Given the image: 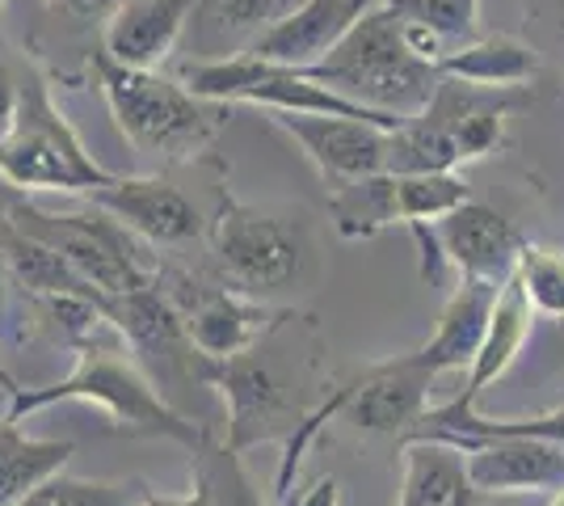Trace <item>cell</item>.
Masks as SVG:
<instances>
[{
    "label": "cell",
    "instance_id": "1",
    "mask_svg": "<svg viewBox=\"0 0 564 506\" xmlns=\"http://www.w3.org/2000/svg\"><path fill=\"white\" fill-rule=\"evenodd\" d=\"M89 68L97 76V89L106 97L118 136L140 157H152L165 169L198 165L228 122V106L194 97L165 68L156 73L122 68L101 47L89 51Z\"/></svg>",
    "mask_w": 564,
    "mask_h": 506
},
{
    "label": "cell",
    "instance_id": "2",
    "mask_svg": "<svg viewBox=\"0 0 564 506\" xmlns=\"http://www.w3.org/2000/svg\"><path fill=\"white\" fill-rule=\"evenodd\" d=\"M207 245L215 279L258 304L307 288L316 274V241L300 207H253L224 191L215 198Z\"/></svg>",
    "mask_w": 564,
    "mask_h": 506
},
{
    "label": "cell",
    "instance_id": "3",
    "mask_svg": "<svg viewBox=\"0 0 564 506\" xmlns=\"http://www.w3.org/2000/svg\"><path fill=\"white\" fill-rule=\"evenodd\" d=\"M122 351H80L76 367L55 385L25 388L9 397V422H22L30 413L64 406V401H80L101 410L118 431L127 434H156V439H173L186 452H198L203 443H212L215 434L203 422H189L186 413L173 410L165 392H156V385L143 376L135 363L118 359Z\"/></svg>",
    "mask_w": 564,
    "mask_h": 506
},
{
    "label": "cell",
    "instance_id": "4",
    "mask_svg": "<svg viewBox=\"0 0 564 506\" xmlns=\"http://www.w3.org/2000/svg\"><path fill=\"white\" fill-rule=\"evenodd\" d=\"M531 106L527 89H480L443 76L417 119L388 140V173H455L506 144V119Z\"/></svg>",
    "mask_w": 564,
    "mask_h": 506
},
{
    "label": "cell",
    "instance_id": "5",
    "mask_svg": "<svg viewBox=\"0 0 564 506\" xmlns=\"http://www.w3.org/2000/svg\"><path fill=\"white\" fill-rule=\"evenodd\" d=\"M304 73L321 85H329L333 94L350 97L358 106L400 122L417 119L443 80L434 64H425L404 47L400 18L388 9V0H379L376 9L341 39V47Z\"/></svg>",
    "mask_w": 564,
    "mask_h": 506
},
{
    "label": "cell",
    "instance_id": "6",
    "mask_svg": "<svg viewBox=\"0 0 564 506\" xmlns=\"http://www.w3.org/2000/svg\"><path fill=\"white\" fill-rule=\"evenodd\" d=\"M0 177L13 191H64V194H94L115 173L97 165L85 152L76 127L51 97V73L25 55L22 68V101L13 131L0 140Z\"/></svg>",
    "mask_w": 564,
    "mask_h": 506
},
{
    "label": "cell",
    "instance_id": "7",
    "mask_svg": "<svg viewBox=\"0 0 564 506\" xmlns=\"http://www.w3.org/2000/svg\"><path fill=\"white\" fill-rule=\"evenodd\" d=\"M4 224H13L18 233L47 245L51 254H59L106 300L156 283L161 258H152L148 245L135 241L118 219H110L97 207L94 212H47V207L30 203L25 194H18L4 212Z\"/></svg>",
    "mask_w": 564,
    "mask_h": 506
},
{
    "label": "cell",
    "instance_id": "8",
    "mask_svg": "<svg viewBox=\"0 0 564 506\" xmlns=\"http://www.w3.org/2000/svg\"><path fill=\"white\" fill-rule=\"evenodd\" d=\"M274 330L261 337L253 351L232 355L224 363L207 359V367H203V385L219 388L224 401H228V434H224V443L240 456L249 448H258V443H274V439L286 443L307 422V413L325 401V397L304 392V385L291 376V367L279 359Z\"/></svg>",
    "mask_w": 564,
    "mask_h": 506
},
{
    "label": "cell",
    "instance_id": "9",
    "mask_svg": "<svg viewBox=\"0 0 564 506\" xmlns=\"http://www.w3.org/2000/svg\"><path fill=\"white\" fill-rule=\"evenodd\" d=\"M156 288L173 300V309L182 313L189 346L212 363H224L232 355L253 351L261 337L279 325L291 309H274V304H258L228 291L212 274H198L186 266L161 262L156 266Z\"/></svg>",
    "mask_w": 564,
    "mask_h": 506
},
{
    "label": "cell",
    "instance_id": "10",
    "mask_svg": "<svg viewBox=\"0 0 564 506\" xmlns=\"http://www.w3.org/2000/svg\"><path fill=\"white\" fill-rule=\"evenodd\" d=\"M97 212L118 219L135 241L148 249H189V245L207 241L212 216L198 207V198L186 194L169 173H143L127 177L115 173L106 186L85 194Z\"/></svg>",
    "mask_w": 564,
    "mask_h": 506
},
{
    "label": "cell",
    "instance_id": "11",
    "mask_svg": "<svg viewBox=\"0 0 564 506\" xmlns=\"http://www.w3.org/2000/svg\"><path fill=\"white\" fill-rule=\"evenodd\" d=\"M270 122L286 140L300 144V152L316 165L321 182L329 191H341L350 182L388 173V140H392V131H383L376 122L329 119V115H282V110H270Z\"/></svg>",
    "mask_w": 564,
    "mask_h": 506
},
{
    "label": "cell",
    "instance_id": "12",
    "mask_svg": "<svg viewBox=\"0 0 564 506\" xmlns=\"http://www.w3.org/2000/svg\"><path fill=\"white\" fill-rule=\"evenodd\" d=\"M106 316L115 321V330L122 334V342L131 346V355H140L156 380H198L203 385V367L207 359L189 346L186 325H182V313L173 309L165 291L143 288L131 291V295H118L106 304Z\"/></svg>",
    "mask_w": 564,
    "mask_h": 506
},
{
    "label": "cell",
    "instance_id": "13",
    "mask_svg": "<svg viewBox=\"0 0 564 506\" xmlns=\"http://www.w3.org/2000/svg\"><path fill=\"white\" fill-rule=\"evenodd\" d=\"M430 388H434V376L413 359V351L397 355V359L371 363L354 385H346L341 418L358 431L409 439L430 410Z\"/></svg>",
    "mask_w": 564,
    "mask_h": 506
},
{
    "label": "cell",
    "instance_id": "14",
    "mask_svg": "<svg viewBox=\"0 0 564 506\" xmlns=\"http://www.w3.org/2000/svg\"><path fill=\"white\" fill-rule=\"evenodd\" d=\"M468 477L480 498H518V494H556L564 489V448L527 434L480 439L468 452Z\"/></svg>",
    "mask_w": 564,
    "mask_h": 506
},
{
    "label": "cell",
    "instance_id": "15",
    "mask_svg": "<svg viewBox=\"0 0 564 506\" xmlns=\"http://www.w3.org/2000/svg\"><path fill=\"white\" fill-rule=\"evenodd\" d=\"M430 233L447 266L459 270V279H485V283H506L518 270V254L527 245L510 219L476 198L455 207L451 216L434 219Z\"/></svg>",
    "mask_w": 564,
    "mask_h": 506
},
{
    "label": "cell",
    "instance_id": "16",
    "mask_svg": "<svg viewBox=\"0 0 564 506\" xmlns=\"http://www.w3.org/2000/svg\"><path fill=\"white\" fill-rule=\"evenodd\" d=\"M198 4L203 0H122L110 13V22L101 25L97 47L122 68L156 73L182 47Z\"/></svg>",
    "mask_w": 564,
    "mask_h": 506
},
{
    "label": "cell",
    "instance_id": "17",
    "mask_svg": "<svg viewBox=\"0 0 564 506\" xmlns=\"http://www.w3.org/2000/svg\"><path fill=\"white\" fill-rule=\"evenodd\" d=\"M379 0H304L291 18L270 25L245 55L265 60V64H282V68H316L325 55L341 47V39L354 25L362 22Z\"/></svg>",
    "mask_w": 564,
    "mask_h": 506
},
{
    "label": "cell",
    "instance_id": "18",
    "mask_svg": "<svg viewBox=\"0 0 564 506\" xmlns=\"http://www.w3.org/2000/svg\"><path fill=\"white\" fill-rule=\"evenodd\" d=\"M497 291L501 283H485V279H459V288L447 295L443 316L434 325V334L425 346L413 351V359L422 363L425 372L438 380L443 372H468L485 330H489V316H494Z\"/></svg>",
    "mask_w": 564,
    "mask_h": 506
},
{
    "label": "cell",
    "instance_id": "19",
    "mask_svg": "<svg viewBox=\"0 0 564 506\" xmlns=\"http://www.w3.org/2000/svg\"><path fill=\"white\" fill-rule=\"evenodd\" d=\"M531 325H535L531 295H527V288H522V279L510 274V279L501 283V291H497L494 316H489L485 342H480V351H476V359H471V367H468L464 392H455L459 406L476 410L480 392H485L489 385H497V380L514 367V359L522 355V346H527V337H531Z\"/></svg>",
    "mask_w": 564,
    "mask_h": 506
},
{
    "label": "cell",
    "instance_id": "20",
    "mask_svg": "<svg viewBox=\"0 0 564 506\" xmlns=\"http://www.w3.org/2000/svg\"><path fill=\"white\" fill-rule=\"evenodd\" d=\"M304 0H203L189 22L194 60H228L245 55L270 25L291 18Z\"/></svg>",
    "mask_w": 564,
    "mask_h": 506
},
{
    "label": "cell",
    "instance_id": "21",
    "mask_svg": "<svg viewBox=\"0 0 564 506\" xmlns=\"http://www.w3.org/2000/svg\"><path fill=\"white\" fill-rule=\"evenodd\" d=\"M397 506H480L464 452L438 439H404Z\"/></svg>",
    "mask_w": 564,
    "mask_h": 506
},
{
    "label": "cell",
    "instance_id": "22",
    "mask_svg": "<svg viewBox=\"0 0 564 506\" xmlns=\"http://www.w3.org/2000/svg\"><path fill=\"white\" fill-rule=\"evenodd\" d=\"M543 60L535 47H527L522 39L510 34H480L464 47H455L443 60V76L455 80H468L480 89H527L535 76H540Z\"/></svg>",
    "mask_w": 564,
    "mask_h": 506
},
{
    "label": "cell",
    "instance_id": "23",
    "mask_svg": "<svg viewBox=\"0 0 564 506\" xmlns=\"http://www.w3.org/2000/svg\"><path fill=\"white\" fill-rule=\"evenodd\" d=\"M76 443L68 439H34L22 431V422L0 418V506H18L43 482L68 469Z\"/></svg>",
    "mask_w": 564,
    "mask_h": 506
},
{
    "label": "cell",
    "instance_id": "24",
    "mask_svg": "<svg viewBox=\"0 0 564 506\" xmlns=\"http://www.w3.org/2000/svg\"><path fill=\"white\" fill-rule=\"evenodd\" d=\"M329 219L337 237H346V241H367V237H379L383 228L400 224L392 173H376V177L350 182L341 191H329Z\"/></svg>",
    "mask_w": 564,
    "mask_h": 506
},
{
    "label": "cell",
    "instance_id": "25",
    "mask_svg": "<svg viewBox=\"0 0 564 506\" xmlns=\"http://www.w3.org/2000/svg\"><path fill=\"white\" fill-rule=\"evenodd\" d=\"M397 191V216L404 228L434 224L451 216L455 207L471 203V186L459 173H392Z\"/></svg>",
    "mask_w": 564,
    "mask_h": 506
},
{
    "label": "cell",
    "instance_id": "26",
    "mask_svg": "<svg viewBox=\"0 0 564 506\" xmlns=\"http://www.w3.org/2000/svg\"><path fill=\"white\" fill-rule=\"evenodd\" d=\"M189 464H194V485L207 494V506H265L253 477L240 464V452H232L224 439H212L198 452H189Z\"/></svg>",
    "mask_w": 564,
    "mask_h": 506
},
{
    "label": "cell",
    "instance_id": "27",
    "mask_svg": "<svg viewBox=\"0 0 564 506\" xmlns=\"http://www.w3.org/2000/svg\"><path fill=\"white\" fill-rule=\"evenodd\" d=\"M388 9L404 22H422L443 34L451 47L480 39V0H388Z\"/></svg>",
    "mask_w": 564,
    "mask_h": 506
},
{
    "label": "cell",
    "instance_id": "28",
    "mask_svg": "<svg viewBox=\"0 0 564 506\" xmlns=\"http://www.w3.org/2000/svg\"><path fill=\"white\" fill-rule=\"evenodd\" d=\"M140 489V482H94V477L55 473L51 482L30 489L18 506H127Z\"/></svg>",
    "mask_w": 564,
    "mask_h": 506
},
{
    "label": "cell",
    "instance_id": "29",
    "mask_svg": "<svg viewBox=\"0 0 564 506\" xmlns=\"http://www.w3.org/2000/svg\"><path fill=\"white\" fill-rule=\"evenodd\" d=\"M518 279L531 295V309L547 316H564V254L547 245H522Z\"/></svg>",
    "mask_w": 564,
    "mask_h": 506
},
{
    "label": "cell",
    "instance_id": "30",
    "mask_svg": "<svg viewBox=\"0 0 564 506\" xmlns=\"http://www.w3.org/2000/svg\"><path fill=\"white\" fill-rule=\"evenodd\" d=\"M22 68H25V55H13V51L0 43V140L13 131V119H18Z\"/></svg>",
    "mask_w": 564,
    "mask_h": 506
},
{
    "label": "cell",
    "instance_id": "31",
    "mask_svg": "<svg viewBox=\"0 0 564 506\" xmlns=\"http://www.w3.org/2000/svg\"><path fill=\"white\" fill-rule=\"evenodd\" d=\"M122 0H47V13L51 18H59V22H72V25H101L110 22V13H115Z\"/></svg>",
    "mask_w": 564,
    "mask_h": 506
},
{
    "label": "cell",
    "instance_id": "32",
    "mask_svg": "<svg viewBox=\"0 0 564 506\" xmlns=\"http://www.w3.org/2000/svg\"><path fill=\"white\" fill-rule=\"evenodd\" d=\"M127 506H207V494H203L198 485H194L189 494H177V498H173V494H152V489H140Z\"/></svg>",
    "mask_w": 564,
    "mask_h": 506
},
{
    "label": "cell",
    "instance_id": "33",
    "mask_svg": "<svg viewBox=\"0 0 564 506\" xmlns=\"http://www.w3.org/2000/svg\"><path fill=\"white\" fill-rule=\"evenodd\" d=\"M291 506H341V485H337V477H321L300 503Z\"/></svg>",
    "mask_w": 564,
    "mask_h": 506
},
{
    "label": "cell",
    "instance_id": "34",
    "mask_svg": "<svg viewBox=\"0 0 564 506\" xmlns=\"http://www.w3.org/2000/svg\"><path fill=\"white\" fill-rule=\"evenodd\" d=\"M0 388H4L9 397H13V392H22V385H18L13 376H9V367H4V363H0Z\"/></svg>",
    "mask_w": 564,
    "mask_h": 506
},
{
    "label": "cell",
    "instance_id": "35",
    "mask_svg": "<svg viewBox=\"0 0 564 506\" xmlns=\"http://www.w3.org/2000/svg\"><path fill=\"white\" fill-rule=\"evenodd\" d=\"M547 506H564V489H556V494H552V503Z\"/></svg>",
    "mask_w": 564,
    "mask_h": 506
},
{
    "label": "cell",
    "instance_id": "36",
    "mask_svg": "<svg viewBox=\"0 0 564 506\" xmlns=\"http://www.w3.org/2000/svg\"><path fill=\"white\" fill-rule=\"evenodd\" d=\"M4 4H9V0H0V13H4Z\"/></svg>",
    "mask_w": 564,
    "mask_h": 506
}]
</instances>
